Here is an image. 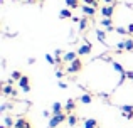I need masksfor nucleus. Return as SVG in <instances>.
I'll return each instance as SVG.
<instances>
[{
	"label": "nucleus",
	"instance_id": "nucleus-1",
	"mask_svg": "<svg viewBox=\"0 0 133 128\" xmlns=\"http://www.w3.org/2000/svg\"><path fill=\"white\" fill-rule=\"evenodd\" d=\"M81 69H83V63L79 59H76V61H72V63L68 66L66 72H68V74H76V72H79Z\"/></svg>",
	"mask_w": 133,
	"mask_h": 128
},
{
	"label": "nucleus",
	"instance_id": "nucleus-2",
	"mask_svg": "<svg viewBox=\"0 0 133 128\" xmlns=\"http://www.w3.org/2000/svg\"><path fill=\"white\" fill-rule=\"evenodd\" d=\"M66 118H68V116H66L64 113H59V115H52V118L49 120V126H51V128H56V126L59 125V123L64 122Z\"/></svg>",
	"mask_w": 133,
	"mask_h": 128
},
{
	"label": "nucleus",
	"instance_id": "nucleus-3",
	"mask_svg": "<svg viewBox=\"0 0 133 128\" xmlns=\"http://www.w3.org/2000/svg\"><path fill=\"white\" fill-rule=\"evenodd\" d=\"M19 84H20V88H22V91H25V93L30 91V81H29L27 76H22V78H20Z\"/></svg>",
	"mask_w": 133,
	"mask_h": 128
},
{
	"label": "nucleus",
	"instance_id": "nucleus-4",
	"mask_svg": "<svg viewBox=\"0 0 133 128\" xmlns=\"http://www.w3.org/2000/svg\"><path fill=\"white\" fill-rule=\"evenodd\" d=\"M78 57H76V52H64L62 54V63H72V61H76Z\"/></svg>",
	"mask_w": 133,
	"mask_h": 128
},
{
	"label": "nucleus",
	"instance_id": "nucleus-5",
	"mask_svg": "<svg viewBox=\"0 0 133 128\" xmlns=\"http://www.w3.org/2000/svg\"><path fill=\"white\" fill-rule=\"evenodd\" d=\"M3 95H5V96H15L17 91L14 89L12 84H3Z\"/></svg>",
	"mask_w": 133,
	"mask_h": 128
},
{
	"label": "nucleus",
	"instance_id": "nucleus-6",
	"mask_svg": "<svg viewBox=\"0 0 133 128\" xmlns=\"http://www.w3.org/2000/svg\"><path fill=\"white\" fill-rule=\"evenodd\" d=\"M14 128H30V123L25 118H19L15 122V125H14Z\"/></svg>",
	"mask_w": 133,
	"mask_h": 128
},
{
	"label": "nucleus",
	"instance_id": "nucleus-7",
	"mask_svg": "<svg viewBox=\"0 0 133 128\" xmlns=\"http://www.w3.org/2000/svg\"><path fill=\"white\" fill-rule=\"evenodd\" d=\"M91 52V44H83V46H79L78 49V54H81V56H86V54Z\"/></svg>",
	"mask_w": 133,
	"mask_h": 128
},
{
	"label": "nucleus",
	"instance_id": "nucleus-8",
	"mask_svg": "<svg viewBox=\"0 0 133 128\" xmlns=\"http://www.w3.org/2000/svg\"><path fill=\"white\" fill-rule=\"evenodd\" d=\"M101 14L104 15V19H111V15H113V7L111 5H106L101 9Z\"/></svg>",
	"mask_w": 133,
	"mask_h": 128
},
{
	"label": "nucleus",
	"instance_id": "nucleus-9",
	"mask_svg": "<svg viewBox=\"0 0 133 128\" xmlns=\"http://www.w3.org/2000/svg\"><path fill=\"white\" fill-rule=\"evenodd\" d=\"M83 12H84L86 14V15H94V14H96V12H94V10H96V7H93V5H83Z\"/></svg>",
	"mask_w": 133,
	"mask_h": 128
},
{
	"label": "nucleus",
	"instance_id": "nucleus-10",
	"mask_svg": "<svg viewBox=\"0 0 133 128\" xmlns=\"http://www.w3.org/2000/svg\"><path fill=\"white\" fill-rule=\"evenodd\" d=\"M84 128H98V122H96L94 118L84 120Z\"/></svg>",
	"mask_w": 133,
	"mask_h": 128
},
{
	"label": "nucleus",
	"instance_id": "nucleus-11",
	"mask_svg": "<svg viewBox=\"0 0 133 128\" xmlns=\"http://www.w3.org/2000/svg\"><path fill=\"white\" fill-rule=\"evenodd\" d=\"M101 25L106 30H113V22H111V19H103L101 20Z\"/></svg>",
	"mask_w": 133,
	"mask_h": 128
},
{
	"label": "nucleus",
	"instance_id": "nucleus-12",
	"mask_svg": "<svg viewBox=\"0 0 133 128\" xmlns=\"http://www.w3.org/2000/svg\"><path fill=\"white\" fill-rule=\"evenodd\" d=\"M120 110L125 115H130V113H133V105H123V106H120Z\"/></svg>",
	"mask_w": 133,
	"mask_h": 128
},
{
	"label": "nucleus",
	"instance_id": "nucleus-13",
	"mask_svg": "<svg viewBox=\"0 0 133 128\" xmlns=\"http://www.w3.org/2000/svg\"><path fill=\"white\" fill-rule=\"evenodd\" d=\"M69 17H72L69 9H62L61 12H59V19H69Z\"/></svg>",
	"mask_w": 133,
	"mask_h": 128
},
{
	"label": "nucleus",
	"instance_id": "nucleus-14",
	"mask_svg": "<svg viewBox=\"0 0 133 128\" xmlns=\"http://www.w3.org/2000/svg\"><path fill=\"white\" fill-rule=\"evenodd\" d=\"M52 113H54V115H59V113H62V105H61V103L56 101L54 105H52Z\"/></svg>",
	"mask_w": 133,
	"mask_h": 128
},
{
	"label": "nucleus",
	"instance_id": "nucleus-15",
	"mask_svg": "<svg viewBox=\"0 0 133 128\" xmlns=\"http://www.w3.org/2000/svg\"><path fill=\"white\" fill-rule=\"evenodd\" d=\"M66 5H68V9H76L79 5V0H66Z\"/></svg>",
	"mask_w": 133,
	"mask_h": 128
},
{
	"label": "nucleus",
	"instance_id": "nucleus-16",
	"mask_svg": "<svg viewBox=\"0 0 133 128\" xmlns=\"http://www.w3.org/2000/svg\"><path fill=\"white\" fill-rule=\"evenodd\" d=\"M91 101H93V98H91V95H88V93L81 96V103H84V105H89Z\"/></svg>",
	"mask_w": 133,
	"mask_h": 128
},
{
	"label": "nucleus",
	"instance_id": "nucleus-17",
	"mask_svg": "<svg viewBox=\"0 0 133 128\" xmlns=\"http://www.w3.org/2000/svg\"><path fill=\"white\" fill-rule=\"evenodd\" d=\"M76 108V106H74V101H72V99H69V101L68 103H66V106H64V110H66V111H72V110H74Z\"/></svg>",
	"mask_w": 133,
	"mask_h": 128
},
{
	"label": "nucleus",
	"instance_id": "nucleus-18",
	"mask_svg": "<svg viewBox=\"0 0 133 128\" xmlns=\"http://www.w3.org/2000/svg\"><path fill=\"white\" fill-rule=\"evenodd\" d=\"M3 125H5L7 128H10L14 125V118H12V116H5V118H3Z\"/></svg>",
	"mask_w": 133,
	"mask_h": 128
},
{
	"label": "nucleus",
	"instance_id": "nucleus-19",
	"mask_svg": "<svg viewBox=\"0 0 133 128\" xmlns=\"http://www.w3.org/2000/svg\"><path fill=\"white\" fill-rule=\"evenodd\" d=\"M68 123H69L71 126H76V125H78V118H76L74 115H69V116H68Z\"/></svg>",
	"mask_w": 133,
	"mask_h": 128
},
{
	"label": "nucleus",
	"instance_id": "nucleus-20",
	"mask_svg": "<svg viewBox=\"0 0 133 128\" xmlns=\"http://www.w3.org/2000/svg\"><path fill=\"white\" fill-rule=\"evenodd\" d=\"M96 36H98V39H99V42H106V36H104V32L103 30H96Z\"/></svg>",
	"mask_w": 133,
	"mask_h": 128
},
{
	"label": "nucleus",
	"instance_id": "nucleus-21",
	"mask_svg": "<svg viewBox=\"0 0 133 128\" xmlns=\"http://www.w3.org/2000/svg\"><path fill=\"white\" fill-rule=\"evenodd\" d=\"M125 51H133V39L125 41Z\"/></svg>",
	"mask_w": 133,
	"mask_h": 128
},
{
	"label": "nucleus",
	"instance_id": "nucleus-22",
	"mask_svg": "<svg viewBox=\"0 0 133 128\" xmlns=\"http://www.w3.org/2000/svg\"><path fill=\"white\" fill-rule=\"evenodd\" d=\"M86 27H88V20H86V19H81V20H79V29L84 30Z\"/></svg>",
	"mask_w": 133,
	"mask_h": 128
},
{
	"label": "nucleus",
	"instance_id": "nucleus-23",
	"mask_svg": "<svg viewBox=\"0 0 133 128\" xmlns=\"http://www.w3.org/2000/svg\"><path fill=\"white\" fill-rule=\"evenodd\" d=\"M20 78H22V74H20L19 71H14L12 72V79H14V81H20Z\"/></svg>",
	"mask_w": 133,
	"mask_h": 128
},
{
	"label": "nucleus",
	"instance_id": "nucleus-24",
	"mask_svg": "<svg viewBox=\"0 0 133 128\" xmlns=\"http://www.w3.org/2000/svg\"><path fill=\"white\" fill-rule=\"evenodd\" d=\"M45 61H47V63H49V64H52V66H54V64H56V59H54V57H52V56H51V54H45Z\"/></svg>",
	"mask_w": 133,
	"mask_h": 128
},
{
	"label": "nucleus",
	"instance_id": "nucleus-25",
	"mask_svg": "<svg viewBox=\"0 0 133 128\" xmlns=\"http://www.w3.org/2000/svg\"><path fill=\"white\" fill-rule=\"evenodd\" d=\"M83 2H84L86 5H93V7L98 5V0H83Z\"/></svg>",
	"mask_w": 133,
	"mask_h": 128
},
{
	"label": "nucleus",
	"instance_id": "nucleus-26",
	"mask_svg": "<svg viewBox=\"0 0 133 128\" xmlns=\"http://www.w3.org/2000/svg\"><path fill=\"white\" fill-rule=\"evenodd\" d=\"M115 30H116L118 34H121V36H123V34H127V32H128V29H125V27H116V29H115Z\"/></svg>",
	"mask_w": 133,
	"mask_h": 128
},
{
	"label": "nucleus",
	"instance_id": "nucleus-27",
	"mask_svg": "<svg viewBox=\"0 0 133 128\" xmlns=\"http://www.w3.org/2000/svg\"><path fill=\"white\" fill-rule=\"evenodd\" d=\"M116 47H118L120 51H125V41H121V42H118V44H116Z\"/></svg>",
	"mask_w": 133,
	"mask_h": 128
},
{
	"label": "nucleus",
	"instance_id": "nucleus-28",
	"mask_svg": "<svg viewBox=\"0 0 133 128\" xmlns=\"http://www.w3.org/2000/svg\"><path fill=\"white\" fill-rule=\"evenodd\" d=\"M127 78H128V79H131V81H133V71H128V72H127Z\"/></svg>",
	"mask_w": 133,
	"mask_h": 128
},
{
	"label": "nucleus",
	"instance_id": "nucleus-29",
	"mask_svg": "<svg viewBox=\"0 0 133 128\" xmlns=\"http://www.w3.org/2000/svg\"><path fill=\"white\" fill-rule=\"evenodd\" d=\"M59 88H62V89H66V88H68V84H66V83H59Z\"/></svg>",
	"mask_w": 133,
	"mask_h": 128
},
{
	"label": "nucleus",
	"instance_id": "nucleus-30",
	"mask_svg": "<svg viewBox=\"0 0 133 128\" xmlns=\"http://www.w3.org/2000/svg\"><path fill=\"white\" fill-rule=\"evenodd\" d=\"M127 29H128V32H130V34H133V24H130V25H128Z\"/></svg>",
	"mask_w": 133,
	"mask_h": 128
},
{
	"label": "nucleus",
	"instance_id": "nucleus-31",
	"mask_svg": "<svg viewBox=\"0 0 133 128\" xmlns=\"http://www.w3.org/2000/svg\"><path fill=\"white\" fill-rule=\"evenodd\" d=\"M62 74H64L62 71H56V76H57V78H62Z\"/></svg>",
	"mask_w": 133,
	"mask_h": 128
},
{
	"label": "nucleus",
	"instance_id": "nucleus-32",
	"mask_svg": "<svg viewBox=\"0 0 133 128\" xmlns=\"http://www.w3.org/2000/svg\"><path fill=\"white\" fill-rule=\"evenodd\" d=\"M36 63V57H29V64H34Z\"/></svg>",
	"mask_w": 133,
	"mask_h": 128
},
{
	"label": "nucleus",
	"instance_id": "nucleus-33",
	"mask_svg": "<svg viewBox=\"0 0 133 128\" xmlns=\"http://www.w3.org/2000/svg\"><path fill=\"white\" fill-rule=\"evenodd\" d=\"M104 2H106V3H111V2H113V0H104Z\"/></svg>",
	"mask_w": 133,
	"mask_h": 128
},
{
	"label": "nucleus",
	"instance_id": "nucleus-34",
	"mask_svg": "<svg viewBox=\"0 0 133 128\" xmlns=\"http://www.w3.org/2000/svg\"><path fill=\"white\" fill-rule=\"evenodd\" d=\"M47 128H51V126H47Z\"/></svg>",
	"mask_w": 133,
	"mask_h": 128
}]
</instances>
